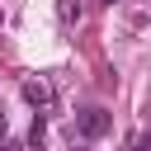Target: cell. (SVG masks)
<instances>
[{
	"instance_id": "cell-5",
	"label": "cell",
	"mask_w": 151,
	"mask_h": 151,
	"mask_svg": "<svg viewBox=\"0 0 151 151\" xmlns=\"http://www.w3.org/2000/svg\"><path fill=\"white\" fill-rule=\"evenodd\" d=\"M5 132H9V123H5V113H0V137H5Z\"/></svg>"
},
{
	"instance_id": "cell-2",
	"label": "cell",
	"mask_w": 151,
	"mask_h": 151,
	"mask_svg": "<svg viewBox=\"0 0 151 151\" xmlns=\"http://www.w3.org/2000/svg\"><path fill=\"white\" fill-rule=\"evenodd\" d=\"M19 90H24V99H28V104H33L38 113H47V109L57 104V90H52V80H42V76H38V80L28 76V80H24Z\"/></svg>"
},
{
	"instance_id": "cell-1",
	"label": "cell",
	"mask_w": 151,
	"mask_h": 151,
	"mask_svg": "<svg viewBox=\"0 0 151 151\" xmlns=\"http://www.w3.org/2000/svg\"><path fill=\"white\" fill-rule=\"evenodd\" d=\"M109 127H113V118H109L104 109H85V113H76L71 137H76V142H94V137H104Z\"/></svg>"
},
{
	"instance_id": "cell-4",
	"label": "cell",
	"mask_w": 151,
	"mask_h": 151,
	"mask_svg": "<svg viewBox=\"0 0 151 151\" xmlns=\"http://www.w3.org/2000/svg\"><path fill=\"white\" fill-rule=\"evenodd\" d=\"M42 137H47V123H42V113H33V132H28V142L42 146Z\"/></svg>"
},
{
	"instance_id": "cell-6",
	"label": "cell",
	"mask_w": 151,
	"mask_h": 151,
	"mask_svg": "<svg viewBox=\"0 0 151 151\" xmlns=\"http://www.w3.org/2000/svg\"><path fill=\"white\" fill-rule=\"evenodd\" d=\"M109 5H113V0H109Z\"/></svg>"
},
{
	"instance_id": "cell-3",
	"label": "cell",
	"mask_w": 151,
	"mask_h": 151,
	"mask_svg": "<svg viewBox=\"0 0 151 151\" xmlns=\"http://www.w3.org/2000/svg\"><path fill=\"white\" fill-rule=\"evenodd\" d=\"M57 14H61V24L71 28V24H80V0H57Z\"/></svg>"
}]
</instances>
